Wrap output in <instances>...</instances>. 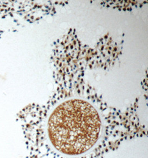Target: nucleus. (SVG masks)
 <instances>
[{
  "instance_id": "obj_1",
  "label": "nucleus",
  "mask_w": 148,
  "mask_h": 158,
  "mask_svg": "<svg viewBox=\"0 0 148 158\" xmlns=\"http://www.w3.org/2000/svg\"><path fill=\"white\" fill-rule=\"evenodd\" d=\"M128 117L104 123L91 103L64 101L36 130L32 158H104L124 141L147 136L145 127Z\"/></svg>"
}]
</instances>
